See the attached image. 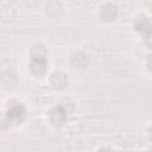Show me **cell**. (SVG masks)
<instances>
[{
  "label": "cell",
  "instance_id": "obj_1",
  "mask_svg": "<svg viewBox=\"0 0 152 152\" xmlns=\"http://www.w3.org/2000/svg\"><path fill=\"white\" fill-rule=\"evenodd\" d=\"M46 68V62L43 56H33L30 64L31 71L35 74L44 72Z\"/></svg>",
  "mask_w": 152,
  "mask_h": 152
},
{
  "label": "cell",
  "instance_id": "obj_4",
  "mask_svg": "<svg viewBox=\"0 0 152 152\" xmlns=\"http://www.w3.org/2000/svg\"><path fill=\"white\" fill-rule=\"evenodd\" d=\"M100 15L102 18L105 21H110L113 20L116 15L115 7L110 4L103 6L101 9Z\"/></svg>",
  "mask_w": 152,
  "mask_h": 152
},
{
  "label": "cell",
  "instance_id": "obj_6",
  "mask_svg": "<svg viewBox=\"0 0 152 152\" xmlns=\"http://www.w3.org/2000/svg\"><path fill=\"white\" fill-rule=\"evenodd\" d=\"M137 27L138 30L141 32L145 33L147 34V33L150 34V33L148 32V30H150V23L147 18H143L140 20L137 24Z\"/></svg>",
  "mask_w": 152,
  "mask_h": 152
},
{
  "label": "cell",
  "instance_id": "obj_3",
  "mask_svg": "<svg viewBox=\"0 0 152 152\" xmlns=\"http://www.w3.org/2000/svg\"><path fill=\"white\" fill-rule=\"evenodd\" d=\"M65 113L62 108L60 107H57L50 113V118L53 124L59 126L62 124L65 119Z\"/></svg>",
  "mask_w": 152,
  "mask_h": 152
},
{
  "label": "cell",
  "instance_id": "obj_5",
  "mask_svg": "<svg viewBox=\"0 0 152 152\" xmlns=\"http://www.w3.org/2000/svg\"><path fill=\"white\" fill-rule=\"evenodd\" d=\"M50 81L52 84L57 88H62L66 84L65 75L61 73H56L51 77Z\"/></svg>",
  "mask_w": 152,
  "mask_h": 152
},
{
  "label": "cell",
  "instance_id": "obj_2",
  "mask_svg": "<svg viewBox=\"0 0 152 152\" xmlns=\"http://www.w3.org/2000/svg\"><path fill=\"white\" fill-rule=\"evenodd\" d=\"M25 113V109L23 105L16 104L11 107L7 113V118L12 121L19 122Z\"/></svg>",
  "mask_w": 152,
  "mask_h": 152
}]
</instances>
